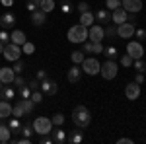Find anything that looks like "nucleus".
Here are the masks:
<instances>
[{
	"label": "nucleus",
	"instance_id": "f257e3e1",
	"mask_svg": "<svg viewBox=\"0 0 146 144\" xmlns=\"http://www.w3.org/2000/svg\"><path fill=\"white\" fill-rule=\"evenodd\" d=\"M72 121H74V125H76L78 129H86V127H90V123H92L90 109H88L86 105H76L74 111H72Z\"/></svg>",
	"mask_w": 146,
	"mask_h": 144
},
{
	"label": "nucleus",
	"instance_id": "f03ea898",
	"mask_svg": "<svg viewBox=\"0 0 146 144\" xmlns=\"http://www.w3.org/2000/svg\"><path fill=\"white\" fill-rule=\"evenodd\" d=\"M66 37H68L70 43H80L82 45L86 39H88V27L82 25V23H76V25H72V27L68 29Z\"/></svg>",
	"mask_w": 146,
	"mask_h": 144
},
{
	"label": "nucleus",
	"instance_id": "7ed1b4c3",
	"mask_svg": "<svg viewBox=\"0 0 146 144\" xmlns=\"http://www.w3.org/2000/svg\"><path fill=\"white\" fill-rule=\"evenodd\" d=\"M80 68H82V72H86V74H90V76H96V74H100V60L96 58V55L92 56H86L84 60H82V64H80Z\"/></svg>",
	"mask_w": 146,
	"mask_h": 144
},
{
	"label": "nucleus",
	"instance_id": "20e7f679",
	"mask_svg": "<svg viewBox=\"0 0 146 144\" xmlns=\"http://www.w3.org/2000/svg\"><path fill=\"white\" fill-rule=\"evenodd\" d=\"M53 131V123L51 119H47V117H37L33 121V133L37 134H51Z\"/></svg>",
	"mask_w": 146,
	"mask_h": 144
},
{
	"label": "nucleus",
	"instance_id": "39448f33",
	"mask_svg": "<svg viewBox=\"0 0 146 144\" xmlns=\"http://www.w3.org/2000/svg\"><path fill=\"white\" fill-rule=\"evenodd\" d=\"M117 72H119L117 62H115V60H109V58H107V60L101 64V68H100V74L105 78V80H113V78L117 76Z\"/></svg>",
	"mask_w": 146,
	"mask_h": 144
},
{
	"label": "nucleus",
	"instance_id": "423d86ee",
	"mask_svg": "<svg viewBox=\"0 0 146 144\" xmlns=\"http://www.w3.org/2000/svg\"><path fill=\"white\" fill-rule=\"evenodd\" d=\"M2 55H4L6 60H12V62H14V60L22 58V47L10 41L8 45H4V53H2Z\"/></svg>",
	"mask_w": 146,
	"mask_h": 144
},
{
	"label": "nucleus",
	"instance_id": "0eeeda50",
	"mask_svg": "<svg viewBox=\"0 0 146 144\" xmlns=\"http://www.w3.org/2000/svg\"><path fill=\"white\" fill-rule=\"evenodd\" d=\"M135 29L136 25L131 22H125L121 25H117V37H121V39H131L133 35H135Z\"/></svg>",
	"mask_w": 146,
	"mask_h": 144
},
{
	"label": "nucleus",
	"instance_id": "6e6552de",
	"mask_svg": "<svg viewBox=\"0 0 146 144\" xmlns=\"http://www.w3.org/2000/svg\"><path fill=\"white\" fill-rule=\"evenodd\" d=\"M127 55H131L133 58H142L144 55V47L140 41H129L127 43Z\"/></svg>",
	"mask_w": 146,
	"mask_h": 144
},
{
	"label": "nucleus",
	"instance_id": "1a4fd4ad",
	"mask_svg": "<svg viewBox=\"0 0 146 144\" xmlns=\"http://www.w3.org/2000/svg\"><path fill=\"white\" fill-rule=\"evenodd\" d=\"M88 39H90V41H94V43L103 41V39H105V35H103V25H100V23L90 25V27H88Z\"/></svg>",
	"mask_w": 146,
	"mask_h": 144
},
{
	"label": "nucleus",
	"instance_id": "9d476101",
	"mask_svg": "<svg viewBox=\"0 0 146 144\" xmlns=\"http://www.w3.org/2000/svg\"><path fill=\"white\" fill-rule=\"evenodd\" d=\"M125 98L129 101L138 100V98H140V84H136V82L127 84V86H125Z\"/></svg>",
	"mask_w": 146,
	"mask_h": 144
},
{
	"label": "nucleus",
	"instance_id": "9b49d317",
	"mask_svg": "<svg viewBox=\"0 0 146 144\" xmlns=\"http://www.w3.org/2000/svg\"><path fill=\"white\" fill-rule=\"evenodd\" d=\"M41 92L45 96H55L58 92V86H56V82L53 78H45V80H41Z\"/></svg>",
	"mask_w": 146,
	"mask_h": 144
},
{
	"label": "nucleus",
	"instance_id": "f8f14e48",
	"mask_svg": "<svg viewBox=\"0 0 146 144\" xmlns=\"http://www.w3.org/2000/svg\"><path fill=\"white\" fill-rule=\"evenodd\" d=\"M121 8H125V12L138 14L142 10V0H121Z\"/></svg>",
	"mask_w": 146,
	"mask_h": 144
},
{
	"label": "nucleus",
	"instance_id": "ddd939ff",
	"mask_svg": "<svg viewBox=\"0 0 146 144\" xmlns=\"http://www.w3.org/2000/svg\"><path fill=\"white\" fill-rule=\"evenodd\" d=\"M14 78H16L14 68H10V66H0V82H2V84H12V82H14Z\"/></svg>",
	"mask_w": 146,
	"mask_h": 144
},
{
	"label": "nucleus",
	"instance_id": "4468645a",
	"mask_svg": "<svg viewBox=\"0 0 146 144\" xmlns=\"http://www.w3.org/2000/svg\"><path fill=\"white\" fill-rule=\"evenodd\" d=\"M66 78H68V82H70V84H78L80 78H82V68H80V64H74L72 68H68Z\"/></svg>",
	"mask_w": 146,
	"mask_h": 144
},
{
	"label": "nucleus",
	"instance_id": "2eb2a0df",
	"mask_svg": "<svg viewBox=\"0 0 146 144\" xmlns=\"http://www.w3.org/2000/svg\"><path fill=\"white\" fill-rule=\"evenodd\" d=\"M111 22L115 23V25H121V23L127 22V12H125V8H115V10L111 12Z\"/></svg>",
	"mask_w": 146,
	"mask_h": 144
},
{
	"label": "nucleus",
	"instance_id": "dca6fc26",
	"mask_svg": "<svg viewBox=\"0 0 146 144\" xmlns=\"http://www.w3.org/2000/svg\"><path fill=\"white\" fill-rule=\"evenodd\" d=\"M14 23H16V16L12 12H6L0 16V27L2 29H10V27H14Z\"/></svg>",
	"mask_w": 146,
	"mask_h": 144
},
{
	"label": "nucleus",
	"instance_id": "f3484780",
	"mask_svg": "<svg viewBox=\"0 0 146 144\" xmlns=\"http://www.w3.org/2000/svg\"><path fill=\"white\" fill-rule=\"evenodd\" d=\"M45 22H47V14L43 10H39V8H37L35 12H31V23H33L35 27H41Z\"/></svg>",
	"mask_w": 146,
	"mask_h": 144
},
{
	"label": "nucleus",
	"instance_id": "a211bd4d",
	"mask_svg": "<svg viewBox=\"0 0 146 144\" xmlns=\"http://www.w3.org/2000/svg\"><path fill=\"white\" fill-rule=\"evenodd\" d=\"M96 22L100 23V25H107V23L111 22V12L105 10V8L98 10V12H96Z\"/></svg>",
	"mask_w": 146,
	"mask_h": 144
},
{
	"label": "nucleus",
	"instance_id": "6ab92c4d",
	"mask_svg": "<svg viewBox=\"0 0 146 144\" xmlns=\"http://www.w3.org/2000/svg\"><path fill=\"white\" fill-rule=\"evenodd\" d=\"M0 98L6 101H10L16 98V90H14V86L12 84H2V90H0Z\"/></svg>",
	"mask_w": 146,
	"mask_h": 144
},
{
	"label": "nucleus",
	"instance_id": "aec40b11",
	"mask_svg": "<svg viewBox=\"0 0 146 144\" xmlns=\"http://www.w3.org/2000/svg\"><path fill=\"white\" fill-rule=\"evenodd\" d=\"M51 138H53L55 144H62V142H66V133L62 131V127H56V129L51 131Z\"/></svg>",
	"mask_w": 146,
	"mask_h": 144
},
{
	"label": "nucleus",
	"instance_id": "412c9836",
	"mask_svg": "<svg viewBox=\"0 0 146 144\" xmlns=\"http://www.w3.org/2000/svg\"><path fill=\"white\" fill-rule=\"evenodd\" d=\"M10 41H12V43H16V45H20V47H22V45L25 43V41H27V37H25V33H23L22 29H14V31L10 33Z\"/></svg>",
	"mask_w": 146,
	"mask_h": 144
},
{
	"label": "nucleus",
	"instance_id": "4be33fe9",
	"mask_svg": "<svg viewBox=\"0 0 146 144\" xmlns=\"http://www.w3.org/2000/svg\"><path fill=\"white\" fill-rule=\"evenodd\" d=\"M103 35H105V39L115 41V39H117V25H115L113 22H109L105 27H103Z\"/></svg>",
	"mask_w": 146,
	"mask_h": 144
},
{
	"label": "nucleus",
	"instance_id": "5701e85b",
	"mask_svg": "<svg viewBox=\"0 0 146 144\" xmlns=\"http://www.w3.org/2000/svg\"><path fill=\"white\" fill-rule=\"evenodd\" d=\"M12 115V103L0 98V119H8Z\"/></svg>",
	"mask_w": 146,
	"mask_h": 144
},
{
	"label": "nucleus",
	"instance_id": "b1692460",
	"mask_svg": "<svg viewBox=\"0 0 146 144\" xmlns=\"http://www.w3.org/2000/svg\"><path fill=\"white\" fill-rule=\"evenodd\" d=\"M94 22H96V16H94V12H82L80 14V23L82 25H86V27H90V25H94Z\"/></svg>",
	"mask_w": 146,
	"mask_h": 144
},
{
	"label": "nucleus",
	"instance_id": "393cba45",
	"mask_svg": "<svg viewBox=\"0 0 146 144\" xmlns=\"http://www.w3.org/2000/svg\"><path fill=\"white\" fill-rule=\"evenodd\" d=\"M10 127L6 125V123H0V142H10Z\"/></svg>",
	"mask_w": 146,
	"mask_h": 144
},
{
	"label": "nucleus",
	"instance_id": "a878e982",
	"mask_svg": "<svg viewBox=\"0 0 146 144\" xmlns=\"http://www.w3.org/2000/svg\"><path fill=\"white\" fill-rule=\"evenodd\" d=\"M66 140L70 144H80L82 140H84V133L76 129V131H72V133H70V136H66Z\"/></svg>",
	"mask_w": 146,
	"mask_h": 144
},
{
	"label": "nucleus",
	"instance_id": "bb28decb",
	"mask_svg": "<svg viewBox=\"0 0 146 144\" xmlns=\"http://www.w3.org/2000/svg\"><path fill=\"white\" fill-rule=\"evenodd\" d=\"M101 55H105L109 60H115V58L119 56V51H117L115 45H109V47H103V53H101Z\"/></svg>",
	"mask_w": 146,
	"mask_h": 144
},
{
	"label": "nucleus",
	"instance_id": "cd10ccee",
	"mask_svg": "<svg viewBox=\"0 0 146 144\" xmlns=\"http://www.w3.org/2000/svg\"><path fill=\"white\" fill-rule=\"evenodd\" d=\"M20 100H22V98H20ZM22 105H23V111H25V117L33 113V109H35V101L31 100V98H25V100H22Z\"/></svg>",
	"mask_w": 146,
	"mask_h": 144
},
{
	"label": "nucleus",
	"instance_id": "c85d7f7f",
	"mask_svg": "<svg viewBox=\"0 0 146 144\" xmlns=\"http://www.w3.org/2000/svg\"><path fill=\"white\" fill-rule=\"evenodd\" d=\"M56 8L55 0H41V4H39V10H43L45 14H49V12H53Z\"/></svg>",
	"mask_w": 146,
	"mask_h": 144
},
{
	"label": "nucleus",
	"instance_id": "c756f323",
	"mask_svg": "<svg viewBox=\"0 0 146 144\" xmlns=\"http://www.w3.org/2000/svg\"><path fill=\"white\" fill-rule=\"evenodd\" d=\"M12 115L14 117H25V111H23V105H22V100L20 101H16V105H12Z\"/></svg>",
	"mask_w": 146,
	"mask_h": 144
},
{
	"label": "nucleus",
	"instance_id": "7c9ffc66",
	"mask_svg": "<svg viewBox=\"0 0 146 144\" xmlns=\"http://www.w3.org/2000/svg\"><path fill=\"white\" fill-rule=\"evenodd\" d=\"M8 127H10V131L12 133H16V134H20V129H22V123H20V119L18 117H12L10 121L6 123Z\"/></svg>",
	"mask_w": 146,
	"mask_h": 144
},
{
	"label": "nucleus",
	"instance_id": "2f4dec72",
	"mask_svg": "<svg viewBox=\"0 0 146 144\" xmlns=\"http://www.w3.org/2000/svg\"><path fill=\"white\" fill-rule=\"evenodd\" d=\"M60 10H62L64 16H70L72 10H74V6H72V2H70V0H60Z\"/></svg>",
	"mask_w": 146,
	"mask_h": 144
},
{
	"label": "nucleus",
	"instance_id": "473e14b6",
	"mask_svg": "<svg viewBox=\"0 0 146 144\" xmlns=\"http://www.w3.org/2000/svg\"><path fill=\"white\" fill-rule=\"evenodd\" d=\"M31 133H33V125H31V123H22L20 134H22V136H29V138H31Z\"/></svg>",
	"mask_w": 146,
	"mask_h": 144
},
{
	"label": "nucleus",
	"instance_id": "72a5a7b5",
	"mask_svg": "<svg viewBox=\"0 0 146 144\" xmlns=\"http://www.w3.org/2000/svg\"><path fill=\"white\" fill-rule=\"evenodd\" d=\"M51 123H53V127H62L64 125V115L62 113H55L51 117Z\"/></svg>",
	"mask_w": 146,
	"mask_h": 144
},
{
	"label": "nucleus",
	"instance_id": "f704fd0d",
	"mask_svg": "<svg viewBox=\"0 0 146 144\" xmlns=\"http://www.w3.org/2000/svg\"><path fill=\"white\" fill-rule=\"evenodd\" d=\"M18 94H20V98H22V100H25V98H31V88L27 86V82H25V86L18 88Z\"/></svg>",
	"mask_w": 146,
	"mask_h": 144
},
{
	"label": "nucleus",
	"instance_id": "c9c22d12",
	"mask_svg": "<svg viewBox=\"0 0 146 144\" xmlns=\"http://www.w3.org/2000/svg\"><path fill=\"white\" fill-rule=\"evenodd\" d=\"M70 58H72V62H74V64H82V60L86 58V55H84L82 51H74V53L70 55Z\"/></svg>",
	"mask_w": 146,
	"mask_h": 144
},
{
	"label": "nucleus",
	"instance_id": "e433bc0d",
	"mask_svg": "<svg viewBox=\"0 0 146 144\" xmlns=\"http://www.w3.org/2000/svg\"><path fill=\"white\" fill-rule=\"evenodd\" d=\"M22 53H23V55H33V53H35V45L29 43V41H25V43L22 45Z\"/></svg>",
	"mask_w": 146,
	"mask_h": 144
},
{
	"label": "nucleus",
	"instance_id": "4c0bfd02",
	"mask_svg": "<svg viewBox=\"0 0 146 144\" xmlns=\"http://www.w3.org/2000/svg\"><path fill=\"white\" fill-rule=\"evenodd\" d=\"M133 66H135L136 72H144L146 70V62L142 60V58H135V60H133Z\"/></svg>",
	"mask_w": 146,
	"mask_h": 144
},
{
	"label": "nucleus",
	"instance_id": "58836bf2",
	"mask_svg": "<svg viewBox=\"0 0 146 144\" xmlns=\"http://www.w3.org/2000/svg\"><path fill=\"white\" fill-rule=\"evenodd\" d=\"M82 53L84 55H94V43L92 41H84L82 43Z\"/></svg>",
	"mask_w": 146,
	"mask_h": 144
},
{
	"label": "nucleus",
	"instance_id": "ea45409f",
	"mask_svg": "<svg viewBox=\"0 0 146 144\" xmlns=\"http://www.w3.org/2000/svg\"><path fill=\"white\" fill-rule=\"evenodd\" d=\"M14 62H16V64H14V72H16V74H22L23 70H25V62H23L22 58H18V60H14Z\"/></svg>",
	"mask_w": 146,
	"mask_h": 144
},
{
	"label": "nucleus",
	"instance_id": "a19ab883",
	"mask_svg": "<svg viewBox=\"0 0 146 144\" xmlns=\"http://www.w3.org/2000/svg\"><path fill=\"white\" fill-rule=\"evenodd\" d=\"M135 35H136V39L142 43V41H146V29L144 27H136L135 29Z\"/></svg>",
	"mask_w": 146,
	"mask_h": 144
},
{
	"label": "nucleus",
	"instance_id": "79ce46f5",
	"mask_svg": "<svg viewBox=\"0 0 146 144\" xmlns=\"http://www.w3.org/2000/svg\"><path fill=\"white\" fill-rule=\"evenodd\" d=\"M31 100L35 101V105H37V103H41V101H43V92H41V90L31 92Z\"/></svg>",
	"mask_w": 146,
	"mask_h": 144
},
{
	"label": "nucleus",
	"instance_id": "37998d69",
	"mask_svg": "<svg viewBox=\"0 0 146 144\" xmlns=\"http://www.w3.org/2000/svg\"><path fill=\"white\" fill-rule=\"evenodd\" d=\"M105 6L109 8V12H113L115 8H119V6H121V0H105Z\"/></svg>",
	"mask_w": 146,
	"mask_h": 144
},
{
	"label": "nucleus",
	"instance_id": "c03bdc74",
	"mask_svg": "<svg viewBox=\"0 0 146 144\" xmlns=\"http://www.w3.org/2000/svg\"><path fill=\"white\" fill-rule=\"evenodd\" d=\"M133 60H135V58L131 55H127V53L121 56V64H123V66H133Z\"/></svg>",
	"mask_w": 146,
	"mask_h": 144
},
{
	"label": "nucleus",
	"instance_id": "a18cd8bd",
	"mask_svg": "<svg viewBox=\"0 0 146 144\" xmlns=\"http://www.w3.org/2000/svg\"><path fill=\"white\" fill-rule=\"evenodd\" d=\"M0 43H2V45H8V43H10V35H8L6 29H2V31H0Z\"/></svg>",
	"mask_w": 146,
	"mask_h": 144
},
{
	"label": "nucleus",
	"instance_id": "49530a36",
	"mask_svg": "<svg viewBox=\"0 0 146 144\" xmlns=\"http://www.w3.org/2000/svg\"><path fill=\"white\" fill-rule=\"evenodd\" d=\"M27 86L31 88V92H35V90H41V82L35 78V80H31V82H27Z\"/></svg>",
	"mask_w": 146,
	"mask_h": 144
},
{
	"label": "nucleus",
	"instance_id": "de8ad7c7",
	"mask_svg": "<svg viewBox=\"0 0 146 144\" xmlns=\"http://www.w3.org/2000/svg\"><path fill=\"white\" fill-rule=\"evenodd\" d=\"M12 84H16V88H22V86H25V80H23L20 74H16V78H14V82Z\"/></svg>",
	"mask_w": 146,
	"mask_h": 144
},
{
	"label": "nucleus",
	"instance_id": "09e8293b",
	"mask_svg": "<svg viewBox=\"0 0 146 144\" xmlns=\"http://www.w3.org/2000/svg\"><path fill=\"white\" fill-rule=\"evenodd\" d=\"M88 10H90V4H88L86 0H84V2H80V4H78V12H80V14H82V12H88Z\"/></svg>",
	"mask_w": 146,
	"mask_h": 144
},
{
	"label": "nucleus",
	"instance_id": "8fccbe9b",
	"mask_svg": "<svg viewBox=\"0 0 146 144\" xmlns=\"http://www.w3.org/2000/svg\"><path fill=\"white\" fill-rule=\"evenodd\" d=\"M37 8H39V6L35 4L33 0H29V2L25 4V10H27V12H35V10H37Z\"/></svg>",
	"mask_w": 146,
	"mask_h": 144
},
{
	"label": "nucleus",
	"instance_id": "3c124183",
	"mask_svg": "<svg viewBox=\"0 0 146 144\" xmlns=\"http://www.w3.org/2000/svg\"><path fill=\"white\" fill-rule=\"evenodd\" d=\"M39 142H41V144H53V138H51L49 134H41V138H39Z\"/></svg>",
	"mask_w": 146,
	"mask_h": 144
},
{
	"label": "nucleus",
	"instance_id": "603ef678",
	"mask_svg": "<svg viewBox=\"0 0 146 144\" xmlns=\"http://www.w3.org/2000/svg\"><path fill=\"white\" fill-rule=\"evenodd\" d=\"M37 80H39V82H41V80H45L47 78V70H43V68H39V70H37Z\"/></svg>",
	"mask_w": 146,
	"mask_h": 144
},
{
	"label": "nucleus",
	"instance_id": "864d4df0",
	"mask_svg": "<svg viewBox=\"0 0 146 144\" xmlns=\"http://www.w3.org/2000/svg\"><path fill=\"white\" fill-rule=\"evenodd\" d=\"M135 82H136V84H142V82H144V72H136Z\"/></svg>",
	"mask_w": 146,
	"mask_h": 144
},
{
	"label": "nucleus",
	"instance_id": "5fc2aeb1",
	"mask_svg": "<svg viewBox=\"0 0 146 144\" xmlns=\"http://www.w3.org/2000/svg\"><path fill=\"white\" fill-rule=\"evenodd\" d=\"M117 142H119V144H133L135 140H133V138H119Z\"/></svg>",
	"mask_w": 146,
	"mask_h": 144
},
{
	"label": "nucleus",
	"instance_id": "6e6d98bb",
	"mask_svg": "<svg viewBox=\"0 0 146 144\" xmlns=\"http://www.w3.org/2000/svg\"><path fill=\"white\" fill-rule=\"evenodd\" d=\"M0 2H2V6H6V8L12 6V0H0Z\"/></svg>",
	"mask_w": 146,
	"mask_h": 144
},
{
	"label": "nucleus",
	"instance_id": "4d7b16f0",
	"mask_svg": "<svg viewBox=\"0 0 146 144\" xmlns=\"http://www.w3.org/2000/svg\"><path fill=\"white\" fill-rule=\"evenodd\" d=\"M0 53H4V45L0 43Z\"/></svg>",
	"mask_w": 146,
	"mask_h": 144
},
{
	"label": "nucleus",
	"instance_id": "13d9d810",
	"mask_svg": "<svg viewBox=\"0 0 146 144\" xmlns=\"http://www.w3.org/2000/svg\"><path fill=\"white\" fill-rule=\"evenodd\" d=\"M33 2H35V4H37V6H39V4H41V0H33Z\"/></svg>",
	"mask_w": 146,
	"mask_h": 144
},
{
	"label": "nucleus",
	"instance_id": "bf43d9fd",
	"mask_svg": "<svg viewBox=\"0 0 146 144\" xmlns=\"http://www.w3.org/2000/svg\"><path fill=\"white\" fill-rule=\"evenodd\" d=\"M0 90H2V82H0Z\"/></svg>",
	"mask_w": 146,
	"mask_h": 144
}]
</instances>
